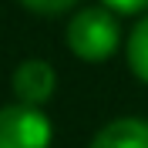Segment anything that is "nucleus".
Returning <instances> with one entry per match:
<instances>
[{
    "label": "nucleus",
    "instance_id": "1",
    "mask_svg": "<svg viewBox=\"0 0 148 148\" xmlns=\"http://www.w3.org/2000/svg\"><path fill=\"white\" fill-rule=\"evenodd\" d=\"M121 40L118 17L108 7H84L67 24V47L81 61H104L114 54Z\"/></svg>",
    "mask_w": 148,
    "mask_h": 148
},
{
    "label": "nucleus",
    "instance_id": "2",
    "mask_svg": "<svg viewBox=\"0 0 148 148\" xmlns=\"http://www.w3.org/2000/svg\"><path fill=\"white\" fill-rule=\"evenodd\" d=\"M51 121L40 108L3 104L0 108V148H47Z\"/></svg>",
    "mask_w": 148,
    "mask_h": 148
},
{
    "label": "nucleus",
    "instance_id": "3",
    "mask_svg": "<svg viewBox=\"0 0 148 148\" xmlns=\"http://www.w3.org/2000/svg\"><path fill=\"white\" fill-rule=\"evenodd\" d=\"M10 84H14V94L20 98V104L37 108V104H44L47 98L54 94L57 74H54V67L47 64V61H40V57H27V61L17 64Z\"/></svg>",
    "mask_w": 148,
    "mask_h": 148
},
{
    "label": "nucleus",
    "instance_id": "4",
    "mask_svg": "<svg viewBox=\"0 0 148 148\" xmlns=\"http://www.w3.org/2000/svg\"><path fill=\"white\" fill-rule=\"evenodd\" d=\"M91 148H148V121L114 118L91 138Z\"/></svg>",
    "mask_w": 148,
    "mask_h": 148
},
{
    "label": "nucleus",
    "instance_id": "5",
    "mask_svg": "<svg viewBox=\"0 0 148 148\" xmlns=\"http://www.w3.org/2000/svg\"><path fill=\"white\" fill-rule=\"evenodd\" d=\"M128 64L141 81H148V14L128 34Z\"/></svg>",
    "mask_w": 148,
    "mask_h": 148
},
{
    "label": "nucleus",
    "instance_id": "6",
    "mask_svg": "<svg viewBox=\"0 0 148 148\" xmlns=\"http://www.w3.org/2000/svg\"><path fill=\"white\" fill-rule=\"evenodd\" d=\"M30 10H37V14H61V10H67L74 3V0H24Z\"/></svg>",
    "mask_w": 148,
    "mask_h": 148
},
{
    "label": "nucleus",
    "instance_id": "7",
    "mask_svg": "<svg viewBox=\"0 0 148 148\" xmlns=\"http://www.w3.org/2000/svg\"><path fill=\"white\" fill-rule=\"evenodd\" d=\"M108 10H118V14H138L148 10V0H101Z\"/></svg>",
    "mask_w": 148,
    "mask_h": 148
}]
</instances>
